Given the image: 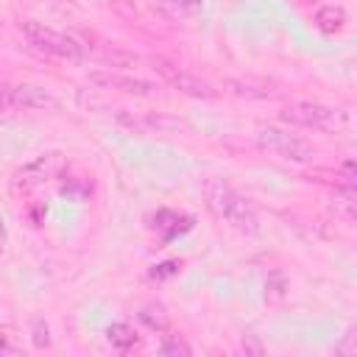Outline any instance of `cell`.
<instances>
[{"label": "cell", "mask_w": 357, "mask_h": 357, "mask_svg": "<svg viewBox=\"0 0 357 357\" xmlns=\"http://www.w3.org/2000/svg\"><path fill=\"white\" fill-rule=\"evenodd\" d=\"M257 145L279 159H287V162H312L315 156V148L312 142L301 139L298 134H290L279 126H257V134H254Z\"/></svg>", "instance_id": "3957f363"}, {"label": "cell", "mask_w": 357, "mask_h": 357, "mask_svg": "<svg viewBox=\"0 0 357 357\" xmlns=\"http://www.w3.org/2000/svg\"><path fill=\"white\" fill-rule=\"evenodd\" d=\"M315 25H318L321 33L335 36V33H340L346 28V11L340 6H321L315 11Z\"/></svg>", "instance_id": "9c48e42d"}, {"label": "cell", "mask_w": 357, "mask_h": 357, "mask_svg": "<svg viewBox=\"0 0 357 357\" xmlns=\"http://www.w3.org/2000/svg\"><path fill=\"white\" fill-rule=\"evenodd\" d=\"M106 340L117 349V351H128L134 343H137V332L128 326V324H112L106 329Z\"/></svg>", "instance_id": "7c38bea8"}, {"label": "cell", "mask_w": 357, "mask_h": 357, "mask_svg": "<svg viewBox=\"0 0 357 357\" xmlns=\"http://www.w3.org/2000/svg\"><path fill=\"white\" fill-rule=\"evenodd\" d=\"M139 321L148 329H156V332H167V326H170V318H167V312H165L162 304H145V307H139Z\"/></svg>", "instance_id": "8fae6325"}, {"label": "cell", "mask_w": 357, "mask_h": 357, "mask_svg": "<svg viewBox=\"0 0 357 357\" xmlns=\"http://www.w3.org/2000/svg\"><path fill=\"white\" fill-rule=\"evenodd\" d=\"M3 245H6V226H3V218H0V251H3Z\"/></svg>", "instance_id": "d6986e66"}, {"label": "cell", "mask_w": 357, "mask_h": 357, "mask_svg": "<svg viewBox=\"0 0 357 357\" xmlns=\"http://www.w3.org/2000/svg\"><path fill=\"white\" fill-rule=\"evenodd\" d=\"M178 271V265L176 262H165V265H159V268H153V279H162V276H170V273H176Z\"/></svg>", "instance_id": "ac0fdd59"}, {"label": "cell", "mask_w": 357, "mask_h": 357, "mask_svg": "<svg viewBox=\"0 0 357 357\" xmlns=\"http://www.w3.org/2000/svg\"><path fill=\"white\" fill-rule=\"evenodd\" d=\"M33 346L36 349H47L50 346V329L45 321H33Z\"/></svg>", "instance_id": "9a60e30c"}, {"label": "cell", "mask_w": 357, "mask_h": 357, "mask_svg": "<svg viewBox=\"0 0 357 357\" xmlns=\"http://www.w3.org/2000/svg\"><path fill=\"white\" fill-rule=\"evenodd\" d=\"M162 354H170V357H178V354H190V346L178 337V335H167L165 343H162Z\"/></svg>", "instance_id": "5bb4252c"}, {"label": "cell", "mask_w": 357, "mask_h": 357, "mask_svg": "<svg viewBox=\"0 0 357 357\" xmlns=\"http://www.w3.org/2000/svg\"><path fill=\"white\" fill-rule=\"evenodd\" d=\"M64 153L59 151H50V153H42L36 159H31L28 165H22L17 173H14V184L17 187H36V184H45L50 178H56L61 170H64Z\"/></svg>", "instance_id": "8992f818"}, {"label": "cell", "mask_w": 357, "mask_h": 357, "mask_svg": "<svg viewBox=\"0 0 357 357\" xmlns=\"http://www.w3.org/2000/svg\"><path fill=\"white\" fill-rule=\"evenodd\" d=\"M20 31H22V36H25V42H28L31 47H36L39 53H45V56L70 59V61H78V59L84 56L81 45H78L73 36H67V33H61V31H56V28H47L45 22L25 20V22H20Z\"/></svg>", "instance_id": "7a4b0ae2"}, {"label": "cell", "mask_w": 357, "mask_h": 357, "mask_svg": "<svg viewBox=\"0 0 357 357\" xmlns=\"http://www.w3.org/2000/svg\"><path fill=\"white\" fill-rule=\"evenodd\" d=\"M56 98L45 92L42 86L17 84V86H0V112H17V109H53Z\"/></svg>", "instance_id": "52a82bcc"}, {"label": "cell", "mask_w": 357, "mask_h": 357, "mask_svg": "<svg viewBox=\"0 0 357 357\" xmlns=\"http://www.w3.org/2000/svg\"><path fill=\"white\" fill-rule=\"evenodd\" d=\"M287 276H284V271H279V268H273L271 273H268V279H265V301L268 304H282L284 301V296H287Z\"/></svg>", "instance_id": "30bf717a"}, {"label": "cell", "mask_w": 357, "mask_h": 357, "mask_svg": "<svg viewBox=\"0 0 357 357\" xmlns=\"http://www.w3.org/2000/svg\"><path fill=\"white\" fill-rule=\"evenodd\" d=\"M354 340H357V335H354V329H349L346 340H343V343H337V346H335V351H337V354H354V351H357Z\"/></svg>", "instance_id": "e0dca14e"}, {"label": "cell", "mask_w": 357, "mask_h": 357, "mask_svg": "<svg viewBox=\"0 0 357 357\" xmlns=\"http://www.w3.org/2000/svg\"><path fill=\"white\" fill-rule=\"evenodd\" d=\"M151 70H153L165 84H170L173 89L184 92V95H192V98H215V89H212L204 78L192 75L190 70H184V67H178V64H173V61H167V59H162V56L151 59Z\"/></svg>", "instance_id": "5b68a950"}, {"label": "cell", "mask_w": 357, "mask_h": 357, "mask_svg": "<svg viewBox=\"0 0 357 357\" xmlns=\"http://www.w3.org/2000/svg\"><path fill=\"white\" fill-rule=\"evenodd\" d=\"M170 3H178V6H198V0H170Z\"/></svg>", "instance_id": "ffe728a7"}, {"label": "cell", "mask_w": 357, "mask_h": 357, "mask_svg": "<svg viewBox=\"0 0 357 357\" xmlns=\"http://www.w3.org/2000/svg\"><path fill=\"white\" fill-rule=\"evenodd\" d=\"M282 120L301 126V128H315V131H335L346 123V114L340 109L315 103V100H290L282 109Z\"/></svg>", "instance_id": "277c9868"}, {"label": "cell", "mask_w": 357, "mask_h": 357, "mask_svg": "<svg viewBox=\"0 0 357 357\" xmlns=\"http://www.w3.org/2000/svg\"><path fill=\"white\" fill-rule=\"evenodd\" d=\"M226 89L237 98H248V100H262V98H271V89H262V86H254L248 81H240V78H229L226 81Z\"/></svg>", "instance_id": "4fadbf2b"}, {"label": "cell", "mask_w": 357, "mask_h": 357, "mask_svg": "<svg viewBox=\"0 0 357 357\" xmlns=\"http://www.w3.org/2000/svg\"><path fill=\"white\" fill-rule=\"evenodd\" d=\"M204 198L209 212L223 220L229 229H234L237 234H257L259 223H257V212L254 206L229 184L218 181V178H206L204 181Z\"/></svg>", "instance_id": "6da1fadb"}, {"label": "cell", "mask_w": 357, "mask_h": 357, "mask_svg": "<svg viewBox=\"0 0 357 357\" xmlns=\"http://www.w3.org/2000/svg\"><path fill=\"white\" fill-rule=\"evenodd\" d=\"M240 349L245 351V354H265V346L257 340V335H243V340H240Z\"/></svg>", "instance_id": "2e32d148"}, {"label": "cell", "mask_w": 357, "mask_h": 357, "mask_svg": "<svg viewBox=\"0 0 357 357\" xmlns=\"http://www.w3.org/2000/svg\"><path fill=\"white\" fill-rule=\"evenodd\" d=\"M89 81L103 86V89H117V92H126V95H153L156 92V84L145 81V78H137V75H120V73H112V70H92L89 73Z\"/></svg>", "instance_id": "ba28073f"}]
</instances>
